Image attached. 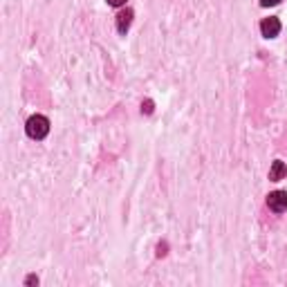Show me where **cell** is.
<instances>
[{"instance_id": "cell-8", "label": "cell", "mask_w": 287, "mask_h": 287, "mask_svg": "<svg viewBox=\"0 0 287 287\" xmlns=\"http://www.w3.org/2000/svg\"><path fill=\"white\" fill-rule=\"evenodd\" d=\"M141 110L146 112V115H151V112H153V101H146V103L141 106Z\"/></svg>"}, {"instance_id": "cell-4", "label": "cell", "mask_w": 287, "mask_h": 287, "mask_svg": "<svg viewBox=\"0 0 287 287\" xmlns=\"http://www.w3.org/2000/svg\"><path fill=\"white\" fill-rule=\"evenodd\" d=\"M130 23H132V9H121L117 14V32L119 34H126L130 30Z\"/></svg>"}, {"instance_id": "cell-1", "label": "cell", "mask_w": 287, "mask_h": 287, "mask_svg": "<svg viewBox=\"0 0 287 287\" xmlns=\"http://www.w3.org/2000/svg\"><path fill=\"white\" fill-rule=\"evenodd\" d=\"M25 130L32 139H45L50 132V119L43 115H32L25 124Z\"/></svg>"}, {"instance_id": "cell-9", "label": "cell", "mask_w": 287, "mask_h": 287, "mask_svg": "<svg viewBox=\"0 0 287 287\" xmlns=\"http://www.w3.org/2000/svg\"><path fill=\"white\" fill-rule=\"evenodd\" d=\"M157 256H166V242H161L159 247H157Z\"/></svg>"}, {"instance_id": "cell-7", "label": "cell", "mask_w": 287, "mask_h": 287, "mask_svg": "<svg viewBox=\"0 0 287 287\" xmlns=\"http://www.w3.org/2000/svg\"><path fill=\"white\" fill-rule=\"evenodd\" d=\"M278 2H281V0H260V5H262V7H276Z\"/></svg>"}, {"instance_id": "cell-6", "label": "cell", "mask_w": 287, "mask_h": 287, "mask_svg": "<svg viewBox=\"0 0 287 287\" xmlns=\"http://www.w3.org/2000/svg\"><path fill=\"white\" fill-rule=\"evenodd\" d=\"M25 285H38V276H34V274H30V276L25 278Z\"/></svg>"}, {"instance_id": "cell-3", "label": "cell", "mask_w": 287, "mask_h": 287, "mask_svg": "<svg viewBox=\"0 0 287 287\" xmlns=\"http://www.w3.org/2000/svg\"><path fill=\"white\" fill-rule=\"evenodd\" d=\"M260 32L265 38H276L278 34H281V20L274 18V16H269V18H265L260 23Z\"/></svg>"}, {"instance_id": "cell-5", "label": "cell", "mask_w": 287, "mask_h": 287, "mask_svg": "<svg viewBox=\"0 0 287 287\" xmlns=\"http://www.w3.org/2000/svg\"><path fill=\"white\" fill-rule=\"evenodd\" d=\"M287 175V166L283 164L281 159H276L272 164V168H269V180L272 182H278V180H283V177Z\"/></svg>"}, {"instance_id": "cell-2", "label": "cell", "mask_w": 287, "mask_h": 287, "mask_svg": "<svg viewBox=\"0 0 287 287\" xmlns=\"http://www.w3.org/2000/svg\"><path fill=\"white\" fill-rule=\"evenodd\" d=\"M267 207L274 213H283L287 209V193L285 191H272L267 195Z\"/></svg>"}, {"instance_id": "cell-10", "label": "cell", "mask_w": 287, "mask_h": 287, "mask_svg": "<svg viewBox=\"0 0 287 287\" xmlns=\"http://www.w3.org/2000/svg\"><path fill=\"white\" fill-rule=\"evenodd\" d=\"M108 5H112V7H121V5H126V0H108Z\"/></svg>"}]
</instances>
